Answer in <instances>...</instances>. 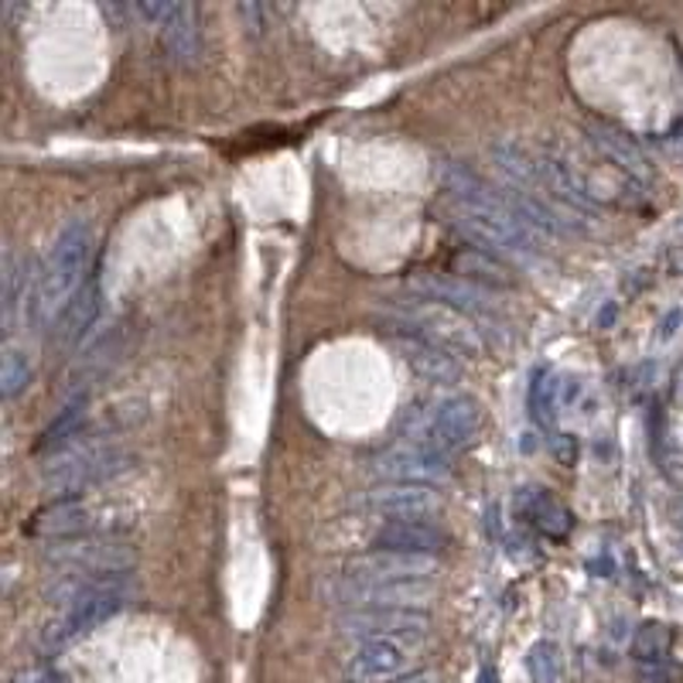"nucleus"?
<instances>
[{"label": "nucleus", "mask_w": 683, "mask_h": 683, "mask_svg": "<svg viewBox=\"0 0 683 683\" xmlns=\"http://www.w3.org/2000/svg\"><path fill=\"white\" fill-rule=\"evenodd\" d=\"M632 653H636V660L660 663L670 653V629L657 626V623H646L632 639Z\"/></svg>", "instance_id": "nucleus-25"}, {"label": "nucleus", "mask_w": 683, "mask_h": 683, "mask_svg": "<svg viewBox=\"0 0 683 683\" xmlns=\"http://www.w3.org/2000/svg\"><path fill=\"white\" fill-rule=\"evenodd\" d=\"M134 595L131 587V574H103V578H72L69 584V602H66V615L58 618V626L52 629L55 646L79 639L86 632H92L97 626H103L107 618H113L116 612L127 608Z\"/></svg>", "instance_id": "nucleus-4"}, {"label": "nucleus", "mask_w": 683, "mask_h": 683, "mask_svg": "<svg viewBox=\"0 0 683 683\" xmlns=\"http://www.w3.org/2000/svg\"><path fill=\"white\" fill-rule=\"evenodd\" d=\"M417 646V639H369L349 657L346 676L352 683H390L411 670Z\"/></svg>", "instance_id": "nucleus-9"}, {"label": "nucleus", "mask_w": 683, "mask_h": 683, "mask_svg": "<svg viewBox=\"0 0 683 683\" xmlns=\"http://www.w3.org/2000/svg\"><path fill=\"white\" fill-rule=\"evenodd\" d=\"M407 288L417 298L451 304L464 315H492V307H495L492 291H485L472 281H461V277H455V273H411Z\"/></svg>", "instance_id": "nucleus-13"}, {"label": "nucleus", "mask_w": 683, "mask_h": 683, "mask_svg": "<svg viewBox=\"0 0 683 683\" xmlns=\"http://www.w3.org/2000/svg\"><path fill=\"white\" fill-rule=\"evenodd\" d=\"M27 383H31L27 359L18 349H8L4 362H0V393H4V400H14L21 390H27Z\"/></svg>", "instance_id": "nucleus-26"}, {"label": "nucleus", "mask_w": 683, "mask_h": 683, "mask_svg": "<svg viewBox=\"0 0 683 683\" xmlns=\"http://www.w3.org/2000/svg\"><path fill=\"white\" fill-rule=\"evenodd\" d=\"M372 475L383 479V485H438L451 475V464L441 455L403 445L372 461Z\"/></svg>", "instance_id": "nucleus-11"}, {"label": "nucleus", "mask_w": 683, "mask_h": 683, "mask_svg": "<svg viewBox=\"0 0 683 683\" xmlns=\"http://www.w3.org/2000/svg\"><path fill=\"white\" fill-rule=\"evenodd\" d=\"M161 42L171 61L192 66L202 52V31H199V8L195 4H168V14L161 21Z\"/></svg>", "instance_id": "nucleus-18"}, {"label": "nucleus", "mask_w": 683, "mask_h": 683, "mask_svg": "<svg viewBox=\"0 0 683 683\" xmlns=\"http://www.w3.org/2000/svg\"><path fill=\"white\" fill-rule=\"evenodd\" d=\"M127 455L120 448H107V445H82V448H69L61 455H52V461L45 464L42 482L52 495H76L89 485H97L116 472L127 469Z\"/></svg>", "instance_id": "nucleus-7"}, {"label": "nucleus", "mask_w": 683, "mask_h": 683, "mask_svg": "<svg viewBox=\"0 0 683 683\" xmlns=\"http://www.w3.org/2000/svg\"><path fill=\"white\" fill-rule=\"evenodd\" d=\"M325 598L342 605L346 612H369V608L421 612L434 598V581H362L342 574L325 584Z\"/></svg>", "instance_id": "nucleus-6"}, {"label": "nucleus", "mask_w": 683, "mask_h": 683, "mask_svg": "<svg viewBox=\"0 0 683 683\" xmlns=\"http://www.w3.org/2000/svg\"><path fill=\"white\" fill-rule=\"evenodd\" d=\"M587 144H592L602 154V158L608 165H615L626 178L649 181V175H653V168H649L642 147L629 134L612 127V123H592V127H587Z\"/></svg>", "instance_id": "nucleus-17"}, {"label": "nucleus", "mask_w": 683, "mask_h": 683, "mask_svg": "<svg viewBox=\"0 0 683 683\" xmlns=\"http://www.w3.org/2000/svg\"><path fill=\"white\" fill-rule=\"evenodd\" d=\"M393 342V349L400 352V359L407 362L421 380L427 383H455L461 377V366L451 352L438 349L434 342L414 335V332H403V328H383Z\"/></svg>", "instance_id": "nucleus-15"}, {"label": "nucleus", "mask_w": 683, "mask_h": 683, "mask_svg": "<svg viewBox=\"0 0 683 683\" xmlns=\"http://www.w3.org/2000/svg\"><path fill=\"white\" fill-rule=\"evenodd\" d=\"M82 414H86V396H76L72 403H66V407L58 411V417L45 427L38 448L48 451V448H58V445H66L69 438H76V430L82 424Z\"/></svg>", "instance_id": "nucleus-23"}, {"label": "nucleus", "mask_w": 683, "mask_h": 683, "mask_svg": "<svg viewBox=\"0 0 683 683\" xmlns=\"http://www.w3.org/2000/svg\"><path fill=\"white\" fill-rule=\"evenodd\" d=\"M519 506H523V516L530 519L540 534H547L553 540H564L571 534L574 516L568 513V506L561 500H553L550 492H544V489H523Z\"/></svg>", "instance_id": "nucleus-22"}, {"label": "nucleus", "mask_w": 683, "mask_h": 683, "mask_svg": "<svg viewBox=\"0 0 683 683\" xmlns=\"http://www.w3.org/2000/svg\"><path fill=\"white\" fill-rule=\"evenodd\" d=\"M400 683H434V676L430 673H414L411 680H400Z\"/></svg>", "instance_id": "nucleus-28"}, {"label": "nucleus", "mask_w": 683, "mask_h": 683, "mask_svg": "<svg viewBox=\"0 0 683 683\" xmlns=\"http://www.w3.org/2000/svg\"><path fill=\"white\" fill-rule=\"evenodd\" d=\"M89 526V510L79 500H55L52 506L38 510L27 519L24 530L31 537H48V540H69L86 534Z\"/></svg>", "instance_id": "nucleus-19"}, {"label": "nucleus", "mask_w": 683, "mask_h": 683, "mask_svg": "<svg viewBox=\"0 0 683 683\" xmlns=\"http://www.w3.org/2000/svg\"><path fill=\"white\" fill-rule=\"evenodd\" d=\"M383 322L387 328H403V332H414L427 342H434L438 349L451 352V356H482L485 352V342L475 328V322L458 312L451 304H441V301H430V298H403V301H387L383 307Z\"/></svg>", "instance_id": "nucleus-3"}, {"label": "nucleus", "mask_w": 683, "mask_h": 683, "mask_svg": "<svg viewBox=\"0 0 683 683\" xmlns=\"http://www.w3.org/2000/svg\"><path fill=\"white\" fill-rule=\"evenodd\" d=\"M52 561L66 564L72 578H103V574H127L134 564V550L127 540H69V544H55Z\"/></svg>", "instance_id": "nucleus-8"}, {"label": "nucleus", "mask_w": 683, "mask_h": 683, "mask_svg": "<svg viewBox=\"0 0 683 683\" xmlns=\"http://www.w3.org/2000/svg\"><path fill=\"white\" fill-rule=\"evenodd\" d=\"M445 184V209L451 226L479 243V250L492 257H537L540 233L523 220L506 199V192L489 184L458 165L441 168Z\"/></svg>", "instance_id": "nucleus-1"}, {"label": "nucleus", "mask_w": 683, "mask_h": 683, "mask_svg": "<svg viewBox=\"0 0 683 683\" xmlns=\"http://www.w3.org/2000/svg\"><path fill=\"white\" fill-rule=\"evenodd\" d=\"M448 547L445 530L427 519H390L372 534V550H396V553H421L434 557Z\"/></svg>", "instance_id": "nucleus-16"}, {"label": "nucleus", "mask_w": 683, "mask_h": 683, "mask_svg": "<svg viewBox=\"0 0 683 683\" xmlns=\"http://www.w3.org/2000/svg\"><path fill=\"white\" fill-rule=\"evenodd\" d=\"M97 315H100V284L89 281L72 298V304L66 307V312H61V318L55 322V332H52L55 346L58 349H76L79 342L89 335V328H92V322H97Z\"/></svg>", "instance_id": "nucleus-20"}, {"label": "nucleus", "mask_w": 683, "mask_h": 683, "mask_svg": "<svg viewBox=\"0 0 683 683\" xmlns=\"http://www.w3.org/2000/svg\"><path fill=\"white\" fill-rule=\"evenodd\" d=\"M438 568H441L438 557L369 550L362 557H352V561L346 564V574L362 578V581H434Z\"/></svg>", "instance_id": "nucleus-12"}, {"label": "nucleus", "mask_w": 683, "mask_h": 683, "mask_svg": "<svg viewBox=\"0 0 683 683\" xmlns=\"http://www.w3.org/2000/svg\"><path fill=\"white\" fill-rule=\"evenodd\" d=\"M451 270L461 281H472L485 291L492 288H516V273L485 250H458L451 254Z\"/></svg>", "instance_id": "nucleus-21"}, {"label": "nucleus", "mask_w": 683, "mask_h": 683, "mask_svg": "<svg viewBox=\"0 0 683 683\" xmlns=\"http://www.w3.org/2000/svg\"><path fill=\"white\" fill-rule=\"evenodd\" d=\"M482 427V407L472 396H448L434 407L427 417H421L411 430V445L424 448L430 455H441L451 461V455H458L464 445L475 441V434Z\"/></svg>", "instance_id": "nucleus-5"}, {"label": "nucleus", "mask_w": 683, "mask_h": 683, "mask_svg": "<svg viewBox=\"0 0 683 683\" xmlns=\"http://www.w3.org/2000/svg\"><path fill=\"white\" fill-rule=\"evenodd\" d=\"M673 523H676V530L683 534V500H680V503L673 506Z\"/></svg>", "instance_id": "nucleus-27"}, {"label": "nucleus", "mask_w": 683, "mask_h": 683, "mask_svg": "<svg viewBox=\"0 0 683 683\" xmlns=\"http://www.w3.org/2000/svg\"><path fill=\"white\" fill-rule=\"evenodd\" d=\"M24 270H27V267H24L14 254L4 257V328H8V332L14 328L18 307H21V301L27 298V273H24Z\"/></svg>", "instance_id": "nucleus-24"}, {"label": "nucleus", "mask_w": 683, "mask_h": 683, "mask_svg": "<svg viewBox=\"0 0 683 683\" xmlns=\"http://www.w3.org/2000/svg\"><path fill=\"white\" fill-rule=\"evenodd\" d=\"M362 506L387 519H430L441 513V495L430 485H377L362 495Z\"/></svg>", "instance_id": "nucleus-14"}, {"label": "nucleus", "mask_w": 683, "mask_h": 683, "mask_svg": "<svg viewBox=\"0 0 683 683\" xmlns=\"http://www.w3.org/2000/svg\"><path fill=\"white\" fill-rule=\"evenodd\" d=\"M342 636H352L359 642L369 639H417L424 642L430 623L424 612H403V608H369V612H346L338 618Z\"/></svg>", "instance_id": "nucleus-10"}, {"label": "nucleus", "mask_w": 683, "mask_h": 683, "mask_svg": "<svg viewBox=\"0 0 683 683\" xmlns=\"http://www.w3.org/2000/svg\"><path fill=\"white\" fill-rule=\"evenodd\" d=\"M89 260H92V229L86 220H72L69 226H61V233L48 246V254L35 273V291H31L27 304H31V322L38 328L55 325V318H61V312L82 291Z\"/></svg>", "instance_id": "nucleus-2"}]
</instances>
